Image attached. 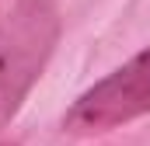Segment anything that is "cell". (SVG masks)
I'll return each instance as SVG.
<instances>
[{
	"label": "cell",
	"mask_w": 150,
	"mask_h": 146,
	"mask_svg": "<svg viewBox=\"0 0 150 146\" xmlns=\"http://www.w3.org/2000/svg\"><path fill=\"white\" fill-rule=\"evenodd\" d=\"M59 35L52 0H18L0 25V125L18 111L28 87L38 80Z\"/></svg>",
	"instance_id": "obj_1"
},
{
	"label": "cell",
	"mask_w": 150,
	"mask_h": 146,
	"mask_svg": "<svg viewBox=\"0 0 150 146\" xmlns=\"http://www.w3.org/2000/svg\"><path fill=\"white\" fill-rule=\"evenodd\" d=\"M150 111V45L136 52L129 63H122L115 73L98 80L91 91L77 98V105L67 111L63 129L77 136L105 132L115 125H126Z\"/></svg>",
	"instance_id": "obj_2"
},
{
	"label": "cell",
	"mask_w": 150,
	"mask_h": 146,
	"mask_svg": "<svg viewBox=\"0 0 150 146\" xmlns=\"http://www.w3.org/2000/svg\"><path fill=\"white\" fill-rule=\"evenodd\" d=\"M0 146H14V143H0Z\"/></svg>",
	"instance_id": "obj_3"
}]
</instances>
